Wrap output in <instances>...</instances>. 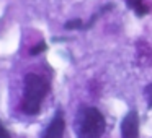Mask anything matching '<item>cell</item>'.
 Wrapping results in <instances>:
<instances>
[{"label": "cell", "mask_w": 152, "mask_h": 138, "mask_svg": "<svg viewBox=\"0 0 152 138\" xmlns=\"http://www.w3.org/2000/svg\"><path fill=\"white\" fill-rule=\"evenodd\" d=\"M64 130H66V122H64L62 114L57 112L51 120V124L48 125L43 138H64Z\"/></svg>", "instance_id": "cell-4"}, {"label": "cell", "mask_w": 152, "mask_h": 138, "mask_svg": "<svg viewBox=\"0 0 152 138\" xmlns=\"http://www.w3.org/2000/svg\"><path fill=\"white\" fill-rule=\"evenodd\" d=\"M64 28L66 29H87V24L83 23L82 20H69L66 24H64Z\"/></svg>", "instance_id": "cell-6"}, {"label": "cell", "mask_w": 152, "mask_h": 138, "mask_svg": "<svg viewBox=\"0 0 152 138\" xmlns=\"http://www.w3.org/2000/svg\"><path fill=\"white\" fill-rule=\"evenodd\" d=\"M0 138H10V133L5 130V127L2 125V122H0Z\"/></svg>", "instance_id": "cell-9"}, {"label": "cell", "mask_w": 152, "mask_h": 138, "mask_svg": "<svg viewBox=\"0 0 152 138\" xmlns=\"http://www.w3.org/2000/svg\"><path fill=\"white\" fill-rule=\"evenodd\" d=\"M121 137L123 138H137L139 137V115L136 111H129L121 122Z\"/></svg>", "instance_id": "cell-3"}, {"label": "cell", "mask_w": 152, "mask_h": 138, "mask_svg": "<svg viewBox=\"0 0 152 138\" xmlns=\"http://www.w3.org/2000/svg\"><path fill=\"white\" fill-rule=\"evenodd\" d=\"M46 49H48L46 42H39V44H36V46H34L33 49L30 50V54H31V55H38V54L44 52V50H46Z\"/></svg>", "instance_id": "cell-7"}, {"label": "cell", "mask_w": 152, "mask_h": 138, "mask_svg": "<svg viewBox=\"0 0 152 138\" xmlns=\"http://www.w3.org/2000/svg\"><path fill=\"white\" fill-rule=\"evenodd\" d=\"M126 5L134 12L137 17H144V15L149 13V5L145 4L144 0H126Z\"/></svg>", "instance_id": "cell-5"}, {"label": "cell", "mask_w": 152, "mask_h": 138, "mask_svg": "<svg viewBox=\"0 0 152 138\" xmlns=\"http://www.w3.org/2000/svg\"><path fill=\"white\" fill-rule=\"evenodd\" d=\"M49 91L48 81L41 78L39 75L28 73L25 76V91H23V101H21V111L28 115H36L41 111L44 96Z\"/></svg>", "instance_id": "cell-1"}, {"label": "cell", "mask_w": 152, "mask_h": 138, "mask_svg": "<svg viewBox=\"0 0 152 138\" xmlns=\"http://www.w3.org/2000/svg\"><path fill=\"white\" fill-rule=\"evenodd\" d=\"M144 94H145V98H147V106H149V107H152V83L145 86Z\"/></svg>", "instance_id": "cell-8"}, {"label": "cell", "mask_w": 152, "mask_h": 138, "mask_svg": "<svg viewBox=\"0 0 152 138\" xmlns=\"http://www.w3.org/2000/svg\"><path fill=\"white\" fill-rule=\"evenodd\" d=\"M105 117L96 107H83L75 119L77 138H102L105 133Z\"/></svg>", "instance_id": "cell-2"}]
</instances>
